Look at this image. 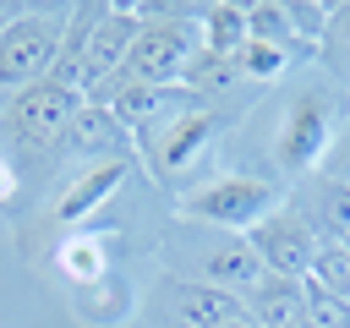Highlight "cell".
<instances>
[{"label":"cell","mask_w":350,"mask_h":328,"mask_svg":"<svg viewBox=\"0 0 350 328\" xmlns=\"http://www.w3.org/2000/svg\"><path fill=\"white\" fill-rule=\"evenodd\" d=\"M164 268L175 279H191V284H219L230 295H246L257 279H262V262L252 257L246 235H230V230H208V224H175L164 235Z\"/></svg>","instance_id":"obj_1"},{"label":"cell","mask_w":350,"mask_h":328,"mask_svg":"<svg viewBox=\"0 0 350 328\" xmlns=\"http://www.w3.org/2000/svg\"><path fill=\"white\" fill-rule=\"evenodd\" d=\"M137 16H142V27H137V38H131L120 87H126V82L180 87V82H186V66H191V55H197V11L137 5ZM120 87H115V93H120Z\"/></svg>","instance_id":"obj_2"},{"label":"cell","mask_w":350,"mask_h":328,"mask_svg":"<svg viewBox=\"0 0 350 328\" xmlns=\"http://www.w3.org/2000/svg\"><path fill=\"white\" fill-rule=\"evenodd\" d=\"M66 11L71 5H22L5 33H0V93H22L33 82L49 77L55 55H60V33H66Z\"/></svg>","instance_id":"obj_3"},{"label":"cell","mask_w":350,"mask_h":328,"mask_svg":"<svg viewBox=\"0 0 350 328\" xmlns=\"http://www.w3.org/2000/svg\"><path fill=\"white\" fill-rule=\"evenodd\" d=\"M273 208H284L279 186H268L257 175H213V180L180 191V219L186 224H208V230H230V235H246Z\"/></svg>","instance_id":"obj_4"},{"label":"cell","mask_w":350,"mask_h":328,"mask_svg":"<svg viewBox=\"0 0 350 328\" xmlns=\"http://www.w3.org/2000/svg\"><path fill=\"white\" fill-rule=\"evenodd\" d=\"M219 126H224L219 109L197 104V109H186V115H175V120H164V126H153V131H137L131 142H137L148 175L164 180V186H175L186 169H197V164L208 159V148L219 142Z\"/></svg>","instance_id":"obj_5"},{"label":"cell","mask_w":350,"mask_h":328,"mask_svg":"<svg viewBox=\"0 0 350 328\" xmlns=\"http://www.w3.org/2000/svg\"><path fill=\"white\" fill-rule=\"evenodd\" d=\"M339 109H334V98L323 93V87H306V93H295L290 104H284V115H279V131H273V159L290 169V175H306V169H317L323 159H328V148L339 142Z\"/></svg>","instance_id":"obj_6"},{"label":"cell","mask_w":350,"mask_h":328,"mask_svg":"<svg viewBox=\"0 0 350 328\" xmlns=\"http://www.w3.org/2000/svg\"><path fill=\"white\" fill-rule=\"evenodd\" d=\"M77 109H82V98L66 93V87H55V82L44 77V82L11 93V104H5V126H0V131L16 142V153H55Z\"/></svg>","instance_id":"obj_7"},{"label":"cell","mask_w":350,"mask_h":328,"mask_svg":"<svg viewBox=\"0 0 350 328\" xmlns=\"http://www.w3.org/2000/svg\"><path fill=\"white\" fill-rule=\"evenodd\" d=\"M137 27H142L137 5H109V0H104L98 22H93V33H88V60H82V98H88V104H109V98H115Z\"/></svg>","instance_id":"obj_8"},{"label":"cell","mask_w":350,"mask_h":328,"mask_svg":"<svg viewBox=\"0 0 350 328\" xmlns=\"http://www.w3.org/2000/svg\"><path fill=\"white\" fill-rule=\"evenodd\" d=\"M246 246L252 257L262 262V273H279V279H306L312 273V257H317V230L301 219V208H273L262 224L246 230Z\"/></svg>","instance_id":"obj_9"},{"label":"cell","mask_w":350,"mask_h":328,"mask_svg":"<svg viewBox=\"0 0 350 328\" xmlns=\"http://www.w3.org/2000/svg\"><path fill=\"white\" fill-rule=\"evenodd\" d=\"M131 131L115 120V109L109 104H88L82 98V109L71 115V126H66V137H60V159L66 164H77V169H88V164H115V159H131Z\"/></svg>","instance_id":"obj_10"},{"label":"cell","mask_w":350,"mask_h":328,"mask_svg":"<svg viewBox=\"0 0 350 328\" xmlns=\"http://www.w3.org/2000/svg\"><path fill=\"white\" fill-rule=\"evenodd\" d=\"M126 175H131V159H115V164H88V169H77L60 191H55V208H49V219L60 224V230H82L120 186H126Z\"/></svg>","instance_id":"obj_11"},{"label":"cell","mask_w":350,"mask_h":328,"mask_svg":"<svg viewBox=\"0 0 350 328\" xmlns=\"http://www.w3.org/2000/svg\"><path fill=\"white\" fill-rule=\"evenodd\" d=\"M241 317H246V301L219 284H191V279L164 284V323L170 328H230Z\"/></svg>","instance_id":"obj_12"},{"label":"cell","mask_w":350,"mask_h":328,"mask_svg":"<svg viewBox=\"0 0 350 328\" xmlns=\"http://www.w3.org/2000/svg\"><path fill=\"white\" fill-rule=\"evenodd\" d=\"M197 104H208V98L191 93V87H148V82H126V87L109 98L115 120H120L131 137H137V131H153V126H164V120L197 109Z\"/></svg>","instance_id":"obj_13"},{"label":"cell","mask_w":350,"mask_h":328,"mask_svg":"<svg viewBox=\"0 0 350 328\" xmlns=\"http://www.w3.org/2000/svg\"><path fill=\"white\" fill-rule=\"evenodd\" d=\"M301 219L317 230V241H350V180H339L334 169H312Z\"/></svg>","instance_id":"obj_14"},{"label":"cell","mask_w":350,"mask_h":328,"mask_svg":"<svg viewBox=\"0 0 350 328\" xmlns=\"http://www.w3.org/2000/svg\"><path fill=\"white\" fill-rule=\"evenodd\" d=\"M98 11H104V0H93V5L82 0V5H71V11H66L60 55H55V66H49V82H55V87H66V93H77V98H82V60H88V33H93Z\"/></svg>","instance_id":"obj_15"},{"label":"cell","mask_w":350,"mask_h":328,"mask_svg":"<svg viewBox=\"0 0 350 328\" xmlns=\"http://www.w3.org/2000/svg\"><path fill=\"white\" fill-rule=\"evenodd\" d=\"M241 301H246V317H252L257 328H295V323H301V279L262 273Z\"/></svg>","instance_id":"obj_16"},{"label":"cell","mask_w":350,"mask_h":328,"mask_svg":"<svg viewBox=\"0 0 350 328\" xmlns=\"http://www.w3.org/2000/svg\"><path fill=\"white\" fill-rule=\"evenodd\" d=\"M109 235H93V230H71L66 241H60V273L77 284V290H88V284H98V279H109Z\"/></svg>","instance_id":"obj_17"},{"label":"cell","mask_w":350,"mask_h":328,"mask_svg":"<svg viewBox=\"0 0 350 328\" xmlns=\"http://www.w3.org/2000/svg\"><path fill=\"white\" fill-rule=\"evenodd\" d=\"M197 44L235 60V49L246 44V5H197Z\"/></svg>","instance_id":"obj_18"},{"label":"cell","mask_w":350,"mask_h":328,"mask_svg":"<svg viewBox=\"0 0 350 328\" xmlns=\"http://www.w3.org/2000/svg\"><path fill=\"white\" fill-rule=\"evenodd\" d=\"M246 38L279 44V49H290L295 60H301V55H312V49L301 44V33H295V22H290V5H284V0H262V5H246Z\"/></svg>","instance_id":"obj_19"},{"label":"cell","mask_w":350,"mask_h":328,"mask_svg":"<svg viewBox=\"0 0 350 328\" xmlns=\"http://www.w3.org/2000/svg\"><path fill=\"white\" fill-rule=\"evenodd\" d=\"M301 328H350V301L301 279Z\"/></svg>","instance_id":"obj_20"},{"label":"cell","mask_w":350,"mask_h":328,"mask_svg":"<svg viewBox=\"0 0 350 328\" xmlns=\"http://www.w3.org/2000/svg\"><path fill=\"white\" fill-rule=\"evenodd\" d=\"M290 60H295L290 49H279V44H262V38H246V44L235 49V77L273 82V77H284V66H290Z\"/></svg>","instance_id":"obj_21"},{"label":"cell","mask_w":350,"mask_h":328,"mask_svg":"<svg viewBox=\"0 0 350 328\" xmlns=\"http://www.w3.org/2000/svg\"><path fill=\"white\" fill-rule=\"evenodd\" d=\"M306 279L323 284L328 295H345V301H350V241H323Z\"/></svg>","instance_id":"obj_22"},{"label":"cell","mask_w":350,"mask_h":328,"mask_svg":"<svg viewBox=\"0 0 350 328\" xmlns=\"http://www.w3.org/2000/svg\"><path fill=\"white\" fill-rule=\"evenodd\" d=\"M345 82H350V5H334V16H328V33H323V49H317Z\"/></svg>","instance_id":"obj_23"},{"label":"cell","mask_w":350,"mask_h":328,"mask_svg":"<svg viewBox=\"0 0 350 328\" xmlns=\"http://www.w3.org/2000/svg\"><path fill=\"white\" fill-rule=\"evenodd\" d=\"M323 169H334L339 180H350V131H345V137H339V142L328 148V159H323Z\"/></svg>","instance_id":"obj_24"},{"label":"cell","mask_w":350,"mask_h":328,"mask_svg":"<svg viewBox=\"0 0 350 328\" xmlns=\"http://www.w3.org/2000/svg\"><path fill=\"white\" fill-rule=\"evenodd\" d=\"M11 191H16V164L0 153V202H11Z\"/></svg>","instance_id":"obj_25"},{"label":"cell","mask_w":350,"mask_h":328,"mask_svg":"<svg viewBox=\"0 0 350 328\" xmlns=\"http://www.w3.org/2000/svg\"><path fill=\"white\" fill-rule=\"evenodd\" d=\"M5 104H11V98H5V93H0V126H5Z\"/></svg>","instance_id":"obj_26"}]
</instances>
